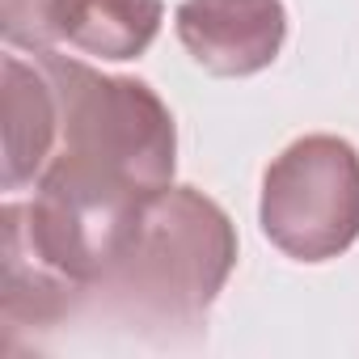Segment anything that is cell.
Segmentation results:
<instances>
[{
  "label": "cell",
  "mask_w": 359,
  "mask_h": 359,
  "mask_svg": "<svg viewBox=\"0 0 359 359\" xmlns=\"http://www.w3.org/2000/svg\"><path fill=\"white\" fill-rule=\"evenodd\" d=\"M237 266L229 212L195 187L156 191L127 229L89 300L131 330H195Z\"/></svg>",
  "instance_id": "1"
},
{
  "label": "cell",
  "mask_w": 359,
  "mask_h": 359,
  "mask_svg": "<svg viewBox=\"0 0 359 359\" xmlns=\"http://www.w3.org/2000/svg\"><path fill=\"white\" fill-rule=\"evenodd\" d=\"M262 233L296 262H330L359 241V152L338 135L287 144L262 173Z\"/></svg>",
  "instance_id": "2"
},
{
  "label": "cell",
  "mask_w": 359,
  "mask_h": 359,
  "mask_svg": "<svg viewBox=\"0 0 359 359\" xmlns=\"http://www.w3.org/2000/svg\"><path fill=\"white\" fill-rule=\"evenodd\" d=\"M161 0H0V30L13 51L72 47L93 60H135L161 30Z\"/></svg>",
  "instance_id": "3"
},
{
  "label": "cell",
  "mask_w": 359,
  "mask_h": 359,
  "mask_svg": "<svg viewBox=\"0 0 359 359\" xmlns=\"http://www.w3.org/2000/svg\"><path fill=\"white\" fill-rule=\"evenodd\" d=\"M173 26L212 76H254L283 51L287 9L279 0H182Z\"/></svg>",
  "instance_id": "4"
},
{
  "label": "cell",
  "mask_w": 359,
  "mask_h": 359,
  "mask_svg": "<svg viewBox=\"0 0 359 359\" xmlns=\"http://www.w3.org/2000/svg\"><path fill=\"white\" fill-rule=\"evenodd\" d=\"M5 191L34 187L60 144V97L39 60L5 55Z\"/></svg>",
  "instance_id": "5"
}]
</instances>
